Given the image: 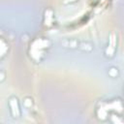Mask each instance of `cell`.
I'll return each instance as SVG.
<instances>
[{
    "label": "cell",
    "instance_id": "cell-1",
    "mask_svg": "<svg viewBox=\"0 0 124 124\" xmlns=\"http://www.w3.org/2000/svg\"><path fill=\"white\" fill-rule=\"evenodd\" d=\"M10 107L12 108V112L13 115L16 117H17L19 115V108H18V105H17V100L16 98H12L10 100Z\"/></svg>",
    "mask_w": 124,
    "mask_h": 124
}]
</instances>
